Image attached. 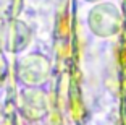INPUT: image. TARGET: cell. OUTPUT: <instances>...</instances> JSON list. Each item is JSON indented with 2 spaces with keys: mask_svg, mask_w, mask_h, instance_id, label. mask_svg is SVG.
<instances>
[{
  "mask_svg": "<svg viewBox=\"0 0 126 125\" xmlns=\"http://www.w3.org/2000/svg\"><path fill=\"white\" fill-rule=\"evenodd\" d=\"M89 28L100 37H110L120 31L121 13L113 3H99L89 11Z\"/></svg>",
  "mask_w": 126,
  "mask_h": 125,
  "instance_id": "obj_1",
  "label": "cell"
},
{
  "mask_svg": "<svg viewBox=\"0 0 126 125\" xmlns=\"http://www.w3.org/2000/svg\"><path fill=\"white\" fill-rule=\"evenodd\" d=\"M48 60L41 54H29L19 62L18 75L26 85H39L47 80L48 75Z\"/></svg>",
  "mask_w": 126,
  "mask_h": 125,
  "instance_id": "obj_2",
  "label": "cell"
},
{
  "mask_svg": "<svg viewBox=\"0 0 126 125\" xmlns=\"http://www.w3.org/2000/svg\"><path fill=\"white\" fill-rule=\"evenodd\" d=\"M0 36H2V42L8 50H21L29 44L31 31L23 21L13 18L5 21V25L2 26V31H0Z\"/></svg>",
  "mask_w": 126,
  "mask_h": 125,
  "instance_id": "obj_3",
  "label": "cell"
},
{
  "mask_svg": "<svg viewBox=\"0 0 126 125\" xmlns=\"http://www.w3.org/2000/svg\"><path fill=\"white\" fill-rule=\"evenodd\" d=\"M36 104H47L45 96L41 94L37 89H31L26 94H23V114H26V119L29 120H39L42 115L36 109Z\"/></svg>",
  "mask_w": 126,
  "mask_h": 125,
  "instance_id": "obj_4",
  "label": "cell"
},
{
  "mask_svg": "<svg viewBox=\"0 0 126 125\" xmlns=\"http://www.w3.org/2000/svg\"><path fill=\"white\" fill-rule=\"evenodd\" d=\"M21 0H0V20H13L19 11Z\"/></svg>",
  "mask_w": 126,
  "mask_h": 125,
  "instance_id": "obj_5",
  "label": "cell"
},
{
  "mask_svg": "<svg viewBox=\"0 0 126 125\" xmlns=\"http://www.w3.org/2000/svg\"><path fill=\"white\" fill-rule=\"evenodd\" d=\"M86 2H100V0H86Z\"/></svg>",
  "mask_w": 126,
  "mask_h": 125,
  "instance_id": "obj_6",
  "label": "cell"
}]
</instances>
